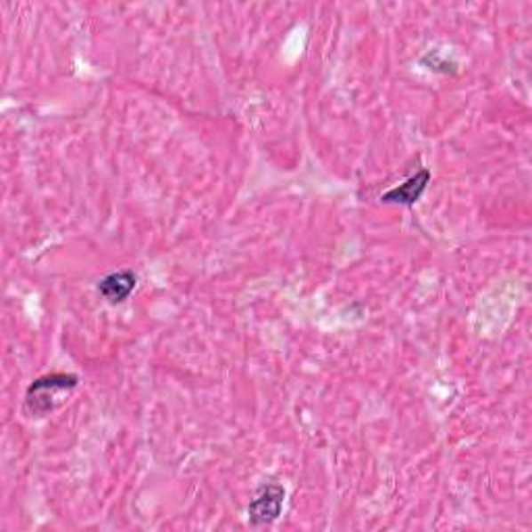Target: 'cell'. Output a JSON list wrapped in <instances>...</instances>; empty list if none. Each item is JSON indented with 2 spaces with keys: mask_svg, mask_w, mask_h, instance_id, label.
I'll return each instance as SVG.
<instances>
[{
  "mask_svg": "<svg viewBox=\"0 0 532 532\" xmlns=\"http://www.w3.org/2000/svg\"><path fill=\"white\" fill-rule=\"evenodd\" d=\"M283 501H286V488L281 485H264L256 493V497L247 505V520L252 526L273 524L281 516Z\"/></svg>",
  "mask_w": 532,
  "mask_h": 532,
  "instance_id": "obj_2",
  "label": "cell"
},
{
  "mask_svg": "<svg viewBox=\"0 0 532 532\" xmlns=\"http://www.w3.org/2000/svg\"><path fill=\"white\" fill-rule=\"evenodd\" d=\"M79 379L76 375H48L42 379H36L28 389L26 406L28 410L36 416H46L52 410V393L67 391V389H76Z\"/></svg>",
  "mask_w": 532,
  "mask_h": 532,
  "instance_id": "obj_1",
  "label": "cell"
},
{
  "mask_svg": "<svg viewBox=\"0 0 532 532\" xmlns=\"http://www.w3.org/2000/svg\"><path fill=\"white\" fill-rule=\"evenodd\" d=\"M431 181V171L423 169L416 175H412L406 183L398 185V188L389 189L387 194L381 196V202L385 204H404V206H412L420 200V196L424 194L426 185Z\"/></svg>",
  "mask_w": 532,
  "mask_h": 532,
  "instance_id": "obj_4",
  "label": "cell"
},
{
  "mask_svg": "<svg viewBox=\"0 0 532 532\" xmlns=\"http://www.w3.org/2000/svg\"><path fill=\"white\" fill-rule=\"evenodd\" d=\"M135 286H138V277H135L133 270L123 269L101 279V283H98V292H101L102 298L110 302V304H123V302L132 295Z\"/></svg>",
  "mask_w": 532,
  "mask_h": 532,
  "instance_id": "obj_3",
  "label": "cell"
},
{
  "mask_svg": "<svg viewBox=\"0 0 532 532\" xmlns=\"http://www.w3.org/2000/svg\"><path fill=\"white\" fill-rule=\"evenodd\" d=\"M429 60H431V67H429V69H432V71L449 73V71H454V69H451V67H455L454 63H449V60L439 59V52H429V54H426V57L423 59V63H429Z\"/></svg>",
  "mask_w": 532,
  "mask_h": 532,
  "instance_id": "obj_5",
  "label": "cell"
}]
</instances>
